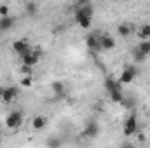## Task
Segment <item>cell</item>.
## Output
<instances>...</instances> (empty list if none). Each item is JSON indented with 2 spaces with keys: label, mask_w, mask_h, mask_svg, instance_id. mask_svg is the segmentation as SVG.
I'll return each mask as SVG.
<instances>
[{
  "label": "cell",
  "mask_w": 150,
  "mask_h": 148,
  "mask_svg": "<svg viewBox=\"0 0 150 148\" xmlns=\"http://www.w3.org/2000/svg\"><path fill=\"white\" fill-rule=\"evenodd\" d=\"M21 124H23V113H21V111H11V113L5 117V127L11 129V131L19 129Z\"/></svg>",
  "instance_id": "cell-1"
},
{
  "label": "cell",
  "mask_w": 150,
  "mask_h": 148,
  "mask_svg": "<svg viewBox=\"0 0 150 148\" xmlns=\"http://www.w3.org/2000/svg\"><path fill=\"white\" fill-rule=\"evenodd\" d=\"M136 75H138V68H136L134 65H127V66L122 70L120 77H119V82H120L122 85H126V84H131V82L136 78Z\"/></svg>",
  "instance_id": "cell-2"
},
{
  "label": "cell",
  "mask_w": 150,
  "mask_h": 148,
  "mask_svg": "<svg viewBox=\"0 0 150 148\" xmlns=\"http://www.w3.org/2000/svg\"><path fill=\"white\" fill-rule=\"evenodd\" d=\"M91 21H93V16L86 14L80 7H77V11H75V23H77L80 28L89 30V28H91Z\"/></svg>",
  "instance_id": "cell-3"
},
{
  "label": "cell",
  "mask_w": 150,
  "mask_h": 148,
  "mask_svg": "<svg viewBox=\"0 0 150 148\" xmlns=\"http://www.w3.org/2000/svg\"><path fill=\"white\" fill-rule=\"evenodd\" d=\"M122 132H124V136H134V134L138 132V118H136L134 115H131V117L126 118Z\"/></svg>",
  "instance_id": "cell-4"
},
{
  "label": "cell",
  "mask_w": 150,
  "mask_h": 148,
  "mask_svg": "<svg viewBox=\"0 0 150 148\" xmlns=\"http://www.w3.org/2000/svg\"><path fill=\"white\" fill-rule=\"evenodd\" d=\"M40 56H42L40 49H32L28 54L21 56V61H23V65H28V66H35L38 61H40Z\"/></svg>",
  "instance_id": "cell-5"
},
{
  "label": "cell",
  "mask_w": 150,
  "mask_h": 148,
  "mask_svg": "<svg viewBox=\"0 0 150 148\" xmlns=\"http://www.w3.org/2000/svg\"><path fill=\"white\" fill-rule=\"evenodd\" d=\"M16 96H18V87H14V85H11V87H4L2 92H0V101L5 103V105H9V103L14 101Z\"/></svg>",
  "instance_id": "cell-6"
},
{
  "label": "cell",
  "mask_w": 150,
  "mask_h": 148,
  "mask_svg": "<svg viewBox=\"0 0 150 148\" xmlns=\"http://www.w3.org/2000/svg\"><path fill=\"white\" fill-rule=\"evenodd\" d=\"M12 51L21 58V56L28 54V52L32 51V47H30V44H28L26 40H16V42L12 44Z\"/></svg>",
  "instance_id": "cell-7"
},
{
  "label": "cell",
  "mask_w": 150,
  "mask_h": 148,
  "mask_svg": "<svg viewBox=\"0 0 150 148\" xmlns=\"http://www.w3.org/2000/svg\"><path fill=\"white\" fill-rule=\"evenodd\" d=\"M98 42H100V51H112L115 47V40L110 35H100Z\"/></svg>",
  "instance_id": "cell-8"
},
{
  "label": "cell",
  "mask_w": 150,
  "mask_h": 148,
  "mask_svg": "<svg viewBox=\"0 0 150 148\" xmlns=\"http://www.w3.org/2000/svg\"><path fill=\"white\" fill-rule=\"evenodd\" d=\"M134 32V28H133V25L131 23H120L119 26H117V35L122 38H127L131 37V33Z\"/></svg>",
  "instance_id": "cell-9"
},
{
  "label": "cell",
  "mask_w": 150,
  "mask_h": 148,
  "mask_svg": "<svg viewBox=\"0 0 150 148\" xmlns=\"http://www.w3.org/2000/svg\"><path fill=\"white\" fill-rule=\"evenodd\" d=\"M84 134L89 136V138H96V136L100 134V127H98V124H96L94 120H89L87 125H86V129H84Z\"/></svg>",
  "instance_id": "cell-10"
},
{
  "label": "cell",
  "mask_w": 150,
  "mask_h": 148,
  "mask_svg": "<svg viewBox=\"0 0 150 148\" xmlns=\"http://www.w3.org/2000/svg\"><path fill=\"white\" fill-rule=\"evenodd\" d=\"M45 125H47V117H45V115H37V117H33V120H32V129H33V131H42Z\"/></svg>",
  "instance_id": "cell-11"
},
{
  "label": "cell",
  "mask_w": 150,
  "mask_h": 148,
  "mask_svg": "<svg viewBox=\"0 0 150 148\" xmlns=\"http://www.w3.org/2000/svg\"><path fill=\"white\" fill-rule=\"evenodd\" d=\"M16 19L12 16H0V32H7L14 26Z\"/></svg>",
  "instance_id": "cell-12"
},
{
  "label": "cell",
  "mask_w": 150,
  "mask_h": 148,
  "mask_svg": "<svg viewBox=\"0 0 150 148\" xmlns=\"http://www.w3.org/2000/svg\"><path fill=\"white\" fill-rule=\"evenodd\" d=\"M86 45L89 47V51H100V42H98V35H87L86 37Z\"/></svg>",
  "instance_id": "cell-13"
},
{
  "label": "cell",
  "mask_w": 150,
  "mask_h": 148,
  "mask_svg": "<svg viewBox=\"0 0 150 148\" xmlns=\"http://www.w3.org/2000/svg\"><path fill=\"white\" fill-rule=\"evenodd\" d=\"M51 91H52L56 96H63L65 91H67V87H65V84H63L61 80H54V82L51 84Z\"/></svg>",
  "instance_id": "cell-14"
},
{
  "label": "cell",
  "mask_w": 150,
  "mask_h": 148,
  "mask_svg": "<svg viewBox=\"0 0 150 148\" xmlns=\"http://www.w3.org/2000/svg\"><path fill=\"white\" fill-rule=\"evenodd\" d=\"M122 84L119 82V80H115V78H105V89H107V92H112L113 89H119Z\"/></svg>",
  "instance_id": "cell-15"
},
{
  "label": "cell",
  "mask_w": 150,
  "mask_h": 148,
  "mask_svg": "<svg viewBox=\"0 0 150 148\" xmlns=\"http://www.w3.org/2000/svg\"><path fill=\"white\" fill-rule=\"evenodd\" d=\"M110 94V99H112L113 103H122L124 101V94H122V89L119 87V89H113L112 92H108Z\"/></svg>",
  "instance_id": "cell-16"
},
{
  "label": "cell",
  "mask_w": 150,
  "mask_h": 148,
  "mask_svg": "<svg viewBox=\"0 0 150 148\" xmlns=\"http://www.w3.org/2000/svg\"><path fill=\"white\" fill-rule=\"evenodd\" d=\"M19 85L25 87V89L33 87V75H25V77H21V78H19Z\"/></svg>",
  "instance_id": "cell-17"
},
{
  "label": "cell",
  "mask_w": 150,
  "mask_h": 148,
  "mask_svg": "<svg viewBox=\"0 0 150 148\" xmlns=\"http://www.w3.org/2000/svg\"><path fill=\"white\" fill-rule=\"evenodd\" d=\"M136 49H138L140 52H143V54H147V56H149V54H150V38L142 40V42L136 45Z\"/></svg>",
  "instance_id": "cell-18"
},
{
  "label": "cell",
  "mask_w": 150,
  "mask_h": 148,
  "mask_svg": "<svg viewBox=\"0 0 150 148\" xmlns=\"http://www.w3.org/2000/svg\"><path fill=\"white\" fill-rule=\"evenodd\" d=\"M138 37L142 38V40H147V38H150V25H149V23L142 25V28H140V32H138Z\"/></svg>",
  "instance_id": "cell-19"
},
{
  "label": "cell",
  "mask_w": 150,
  "mask_h": 148,
  "mask_svg": "<svg viewBox=\"0 0 150 148\" xmlns=\"http://www.w3.org/2000/svg\"><path fill=\"white\" fill-rule=\"evenodd\" d=\"M19 75H21V77H25V75H33V66L21 65V68H19Z\"/></svg>",
  "instance_id": "cell-20"
},
{
  "label": "cell",
  "mask_w": 150,
  "mask_h": 148,
  "mask_svg": "<svg viewBox=\"0 0 150 148\" xmlns=\"http://www.w3.org/2000/svg\"><path fill=\"white\" fill-rule=\"evenodd\" d=\"M61 143H63V141H61L59 138H49V140L45 141V145H47V147H51V148L61 147Z\"/></svg>",
  "instance_id": "cell-21"
},
{
  "label": "cell",
  "mask_w": 150,
  "mask_h": 148,
  "mask_svg": "<svg viewBox=\"0 0 150 148\" xmlns=\"http://www.w3.org/2000/svg\"><path fill=\"white\" fill-rule=\"evenodd\" d=\"M133 56H134V61H136V63H142V61H145V59H147V54L140 52L138 49H134V51H133Z\"/></svg>",
  "instance_id": "cell-22"
},
{
  "label": "cell",
  "mask_w": 150,
  "mask_h": 148,
  "mask_svg": "<svg viewBox=\"0 0 150 148\" xmlns=\"http://www.w3.org/2000/svg\"><path fill=\"white\" fill-rule=\"evenodd\" d=\"M35 12H37V4L35 2H28L26 4V14L28 16H33Z\"/></svg>",
  "instance_id": "cell-23"
},
{
  "label": "cell",
  "mask_w": 150,
  "mask_h": 148,
  "mask_svg": "<svg viewBox=\"0 0 150 148\" xmlns=\"http://www.w3.org/2000/svg\"><path fill=\"white\" fill-rule=\"evenodd\" d=\"M9 5H5V4H2L0 5V16H9Z\"/></svg>",
  "instance_id": "cell-24"
},
{
  "label": "cell",
  "mask_w": 150,
  "mask_h": 148,
  "mask_svg": "<svg viewBox=\"0 0 150 148\" xmlns=\"http://www.w3.org/2000/svg\"><path fill=\"white\" fill-rule=\"evenodd\" d=\"M77 2V5L80 7V5H86V4H91V0H75Z\"/></svg>",
  "instance_id": "cell-25"
},
{
  "label": "cell",
  "mask_w": 150,
  "mask_h": 148,
  "mask_svg": "<svg viewBox=\"0 0 150 148\" xmlns=\"http://www.w3.org/2000/svg\"><path fill=\"white\" fill-rule=\"evenodd\" d=\"M0 131H2V124H0Z\"/></svg>",
  "instance_id": "cell-26"
},
{
  "label": "cell",
  "mask_w": 150,
  "mask_h": 148,
  "mask_svg": "<svg viewBox=\"0 0 150 148\" xmlns=\"http://www.w3.org/2000/svg\"><path fill=\"white\" fill-rule=\"evenodd\" d=\"M28 2H35V0H28Z\"/></svg>",
  "instance_id": "cell-27"
},
{
  "label": "cell",
  "mask_w": 150,
  "mask_h": 148,
  "mask_svg": "<svg viewBox=\"0 0 150 148\" xmlns=\"http://www.w3.org/2000/svg\"><path fill=\"white\" fill-rule=\"evenodd\" d=\"M149 111H150V108H149Z\"/></svg>",
  "instance_id": "cell-28"
}]
</instances>
